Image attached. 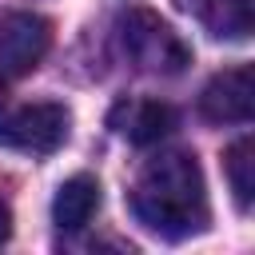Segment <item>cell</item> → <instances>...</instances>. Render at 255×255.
Wrapping results in <instances>:
<instances>
[{"label":"cell","mask_w":255,"mask_h":255,"mask_svg":"<svg viewBox=\"0 0 255 255\" xmlns=\"http://www.w3.org/2000/svg\"><path fill=\"white\" fill-rule=\"evenodd\" d=\"M131 211L159 239L199 235L207 227V219H211L199 159L191 151H159V155H151L139 167L135 183H131Z\"/></svg>","instance_id":"6da1fadb"},{"label":"cell","mask_w":255,"mask_h":255,"mask_svg":"<svg viewBox=\"0 0 255 255\" xmlns=\"http://www.w3.org/2000/svg\"><path fill=\"white\" fill-rule=\"evenodd\" d=\"M116 36H120L124 60L135 72H147V76H179L191 64V48L151 8H128L120 16V24H116Z\"/></svg>","instance_id":"7a4b0ae2"},{"label":"cell","mask_w":255,"mask_h":255,"mask_svg":"<svg viewBox=\"0 0 255 255\" xmlns=\"http://www.w3.org/2000/svg\"><path fill=\"white\" fill-rule=\"evenodd\" d=\"M68 128H72V112L64 104H52V100L24 104V108H16L0 120V147L48 155L68 139Z\"/></svg>","instance_id":"3957f363"},{"label":"cell","mask_w":255,"mask_h":255,"mask_svg":"<svg viewBox=\"0 0 255 255\" xmlns=\"http://www.w3.org/2000/svg\"><path fill=\"white\" fill-rule=\"evenodd\" d=\"M52 44V24L36 12H4L0 16V96L28 76Z\"/></svg>","instance_id":"277c9868"},{"label":"cell","mask_w":255,"mask_h":255,"mask_svg":"<svg viewBox=\"0 0 255 255\" xmlns=\"http://www.w3.org/2000/svg\"><path fill=\"white\" fill-rule=\"evenodd\" d=\"M251 100H255V84H251V68H227L219 76H211V84L199 96V112L211 124H247L251 120Z\"/></svg>","instance_id":"5b68a950"},{"label":"cell","mask_w":255,"mask_h":255,"mask_svg":"<svg viewBox=\"0 0 255 255\" xmlns=\"http://www.w3.org/2000/svg\"><path fill=\"white\" fill-rule=\"evenodd\" d=\"M108 124L135 147H151L175 131V112L159 100H120L108 112Z\"/></svg>","instance_id":"8992f818"},{"label":"cell","mask_w":255,"mask_h":255,"mask_svg":"<svg viewBox=\"0 0 255 255\" xmlns=\"http://www.w3.org/2000/svg\"><path fill=\"white\" fill-rule=\"evenodd\" d=\"M187 16L203 24V32L219 40H247L251 32V0H175Z\"/></svg>","instance_id":"52a82bcc"},{"label":"cell","mask_w":255,"mask_h":255,"mask_svg":"<svg viewBox=\"0 0 255 255\" xmlns=\"http://www.w3.org/2000/svg\"><path fill=\"white\" fill-rule=\"evenodd\" d=\"M96 207H100V183L92 175H72L60 183V191L52 199V219L60 231H80V227H88Z\"/></svg>","instance_id":"ba28073f"},{"label":"cell","mask_w":255,"mask_h":255,"mask_svg":"<svg viewBox=\"0 0 255 255\" xmlns=\"http://www.w3.org/2000/svg\"><path fill=\"white\" fill-rule=\"evenodd\" d=\"M223 171H227V183H231V191H235V203L247 211L251 199H255V139H251V135H243V139H235V143L227 147Z\"/></svg>","instance_id":"9c48e42d"},{"label":"cell","mask_w":255,"mask_h":255,"mask_svg":"<svg viewBox=\"0 0 255 255\" xmlns=\"http://www.w3.org/2000/svg\"><path fill=\"white\" fill-rule=\"evenodd\" d=\"M8 231H12V211H8V203L0 199V243L8 239Z\"/></svg>","instance_id":"30bf717a"}]
</instances>
